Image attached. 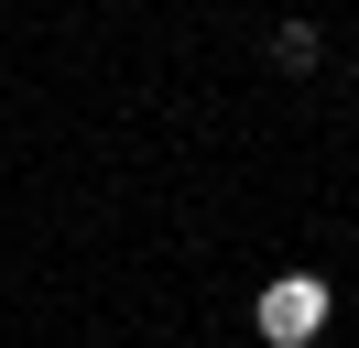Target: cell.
I'll list each match as a JSON object with an SVG mask.
<instances>
[{"label": "cell", "mask_w": 359, "mask_h": 348, "mask_svg": "<svg viewBox=\"0 0 359 348\" xmlns=\"http://www.w3.org/2000/svg\"><path fill=\"white\" fill-rule=\"evenodd\" d=\"M316 326H327V283H316V272L262 283V337L272 348H316Z\"/></svg>", "instance_id": "6da1fadb"}, {"label": "cell", "mask_w": 359, "mask_h": 348, "mask_svg": "<svg viewBox=\"0 0 359 348\" xmlns=\"http://www.w3.org/2000/svg\"><path fill=\"white\" fill-rule=\"evenodd\" d=\"M272 65H283V76H316V65H327V33H316V22H283V33H272Z\"/></svg>", "instance_id": "7a4b0ae2"}]
</instances>
